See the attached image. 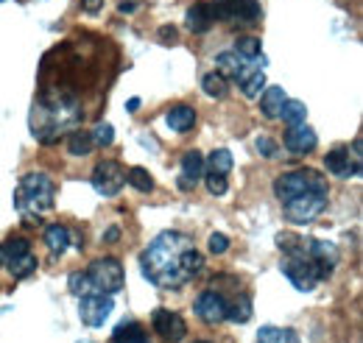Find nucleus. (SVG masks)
I'll return each instance as SVG.
<instances>
[{"label": "nucleus", "mask_w": 363, "mask_h": 343, "mask_svg": "<svg viewBox=\"0 0 363 343\" xmlns=\"http://www.w3.org/2000/svg\"><path fill=\"white\" fill-rule=\"evenodd\" d=\"M238 86H240V92H243L246 98H260V92L266 89V73L257 70V73H252L249 79H243Z\"/></svg>", "instance_id": "28"}, {"label": "nucleus", "mask_w": 363, "mask_h": 343, "mask_svg": "<svg viewBox=\"0 0 363 343\" xmlns=\"http://www.w3.org/2000/svg\"><path fill=\"white\" fill-rule=\"evenodd\" d=\"M204 157L199 154V151H187L184 157H182V176H179V190H193L196 184H199V179L204 176Z\"/></svg>", "instance_id": "15"}, {"label": "nucleus", "mask_w": 363, "mask_h": 343, "mask_svg": "<svg viewBox=\"0 0 363 343\" xmlns=\"http://www.w3.org/2000/svg\"><path fill=\"white\" fill-rule=\"evenodd\" d=\"M279 268H282V274L291 279V285H294L296 291H302V293H311L318 282H324L321 268H318L308 254H302V257H282Z\"/></svg>", "instance_id": "5"}, {"label": "nucleus", "mask_w": 363, "mask_h": 343, "mask_svg": "<svg viewBox=\"0 0 363 343\" xmlns=\"http://www.w3.org/2000/svg\"><path fill=\"white\" fill-rule=\"evenodd\" d=\"M3 257H6L3 265H9V271H11L14 279H28V276L37 271V265H40L37 257H34V252H31V243H28L26 237L9 240V243L3 246Z\"/></svg>", "instance_id": "7"}, {"label": "nucleus", "mask_w": 363, "mask_h": 343, "mask_svg": "<svg viewBox=\"0 0 363 343\" xmlns=\"http://www.w3.org/2000/svg\"><path fill=\"white\" fill-rule=\"evenodd\" d=\"M196 343H207V341H196Z\"/></svg>", "instance_id": "41"}, {"label": "nucleus", "mask_w": 363, "mask_h": 343, "mask_svg": "<svg viewBox=\"0 0 363 343\" xmlns=\"http://www.w3.org/2000/svg\"><path fill=\"white\" fill-rule=\"evenodd\" d=\"M327 210V193H302L282 201V215L288 223H311Z\"/></svg>", "instance_id": "6"}, {"label": "nucleus", "mask_w": 363, "mask_h": 343, "mask_svg": "<svg viewBox=\"0 0 363 343\" xmlns=\"http://www.w3.org/2000/svg\"><path fill=\"white\" fill-rule=\"evenodd\" d=\"M82 6H84V11H87V14H95V11H101L104 0H82Z\"/></svg>", "instance_id": "36"}, {"label": "nucleus", "mask_w": 363, "mask_h": 343, "mask_svg": "<svg viewBox=\"0 0 363 343\" xmlns=\"http://www.w3.org/2000/svg\"><path fill=\"white\" fill-rule=\"evenodd\" d=\"M285 148L291 151V154H296V157H305V154H311V151H316L318 145V137L316 131L311 129V126H288L285 131Z\"/></svg>", "instance_id": "14"}, {"label": "nucleus", "mask_w": 363, "mask_h": 343, "mask_svg": "<svg viewBox=\"0 0 363 343\" xmlns=\"http://www.w3.org/2000/svg\"><path fill=\"white\" fill-rule=\"evenodd\" d=\"M45 246L53 252V254H65L67 246H70V232H67V226H62V223H50V226L45 229Z\"/></svg>", "instance_id": "18"}, {"label": "nucleus", "mask_w": 363, "mask_h": 343, "mask_svg": "<svg viewBox=\"0 0 363 343\" xmlns=\"http://www.w3.org/2000/svg\"><path fill=\"white\" fill-rule=\"evenodd\" d=\"M151 327H154L157 335H162L165 341H171V343H179L182 338L187 335V324H184V318H182L179 313H174V310H165V307L154 310V315H151Z\"/></svg>", "instance_id": "12"}, {"label": "nucleus", "mask_w": 363, "mask_h": 343, "mask_svg": "<svg viewBox=\"0 0 363 343\" xmlns=\"http://www.w3.org/2000/svg\"><path fill=\"white\" fill-rule=\"evenodd\" d=\"M0 3H3V0H0Z\"/></svg>", "instance_id": "43"}, {"label": "nucleus", "mask_w": 363, "mask_h": 343, "mask_svg": "<svg viewBox=\"0 0 363 343\" xmlns=\"http://www.w3.org/2000/svg\"><path fill=\"white\" fill-rule=\"evenodd\" d=\"M165 123L174 131H187V129H193V123H196V112H193V106H184V103H182V106H174V109H168Z\"/></svg>", "instance_id": "19"}, {"label": "nucleus", "mask_w": 363, "mask_h": 343, "mask_svg": "<svg viewBox=\"0 0 363 343\" xmlns=\"http://www.w3.org/2000/svg\"><path fill=\"white\" fill-rule=\"evenodd\" d=\"M184 23H187V28H190L193 34H204V31H210V26H213L216 20H213V11H210V6L199 3V6H193V9L187 11Z\"/></svg>", "instance_id": "17"}, {"label": "nucleus", "mask_w": 363, "mask_h": 343, "mask_svg": "<svg viewBox=\"0 0 363 343\" xmlns=\"http://www.w3.org/2000/svg\"><path fill=\"white\" fill-rule=\"evenodd\" d=\"M126 181L135 190H140V193H151L154 190V176L145 171V168H129L126 171Z\"/></svg>", "instance_id": "27"}, {"label": "nucleus", "mask_w": 363, "mask_h": 343, "mask_svg": "<svg viewBox=\"0 0 363 343\" xmlns=\"http://www.w3.org/2000/svg\"><path fill=\"white\" fill-rule=\"evenodd\" d=\"M201 86H204V92H207L210 98H227L229 79L227 76H221L218 70H213V73H207V76L201 79Z\"/></svg>", "instance_id": "24"}, {"label": "nucleus", "mask_w": 363, "mask_h": 343, "mask_svg": "<svg viewBox=\"0 0 363 343\" xmlns=\"http://www.w3.org/2000/svg\"><path fill=\"white\" fill-rule=\"evenodd\" d=\"M104 240H109V243H112V240H118V229H109V232L104 235Z\"/></svg>", "instance_id": "37"}, {"label": "nucleus", "mask_w": 363, "mask_h": 343, "mask_svg": "<svg viewBox=\"0 0 363 343\" xmlns=\"http://www.w3.org/2000/svg\"><path fill=\"white\" fill-rule=\"evenodd\" d=\"M324 165L327 171L338 179H352V176H361V137L352 142V151L350 148H333L327 157H324Z\"/></svg>", "instance_id": "8"}, {"label": "nucleus", "mask_w": 363, "mask_h": 343, "mask_svg": "<svg viewBox=\"0 0 363 343\" xmlns=\"http://www.w3.org/2000/svg\"><path fill=\"white\" fill-rule=\"evenodd\" d=\"M137 6L135 3H121V11H123V14H126V11H135Z\"/></svg>", "instance_id": "39"}, {"label": "nucleus", "mask_w": 363, "mask_h": 343, "mask_svg": "<svg viewBox=\"0 0 363 343\" xmlns=\"http://www.w3.org/2000/svg\"><path fill=\"white\" fill-rule=\"evenodd\" d=\"M302 193H327V179L313 168H296L274 179V196L279 201H288Z\"/></svg>", "instance_id": "3"}, {"label": "nucleus", "mask_w": 363, "mask_h": 343, "mask_svg": "<svg viewBox=\"0 0 363 343\" xmlns=\"http://www.w3.org/2000/svg\"><path fill=\"white\" fill-rule=\"evenodd\" d=\"M207 249H210V254H227L229 237L227 235H221V232H213L210 240H207Z\"/></svg>", "instance_id": "33"}, {"label": "nucleus", "mask_w": 363, "mask_h": 343, "mask_svg": "<svg viewBox=\"0 0 363 343\" xmlns=\"http://www.w3.org/2000/svg\"><path fill=\"white\" fill-rule=\"evenodd\" d=\"M90 137H92V145H98V148H109V145L115 142V129H112L109 123H98V126L90 131Z\"/></svg>", "instance_id": "31"}, {"label": "nucleus", "mask_w": 363, "mask_h": 343, "mask_svg": "<svg viewBox=\"0 0 363 343\" xmlns=\"http://www.w3.org/2000/svg\"><path fill=\"white\" fill-rule=\"evenodd\" d=\"M252 318V299L238 293L235 299H227V321H235V324H246Z\"/></svg>", "instance_id": "20"}, {"label": "nucleus", "mask_w": 363, "mask_h": 343, "mask_svg": "<svg viewBox=\"0 0 363 343\" xmlns=\"http://www.w3.org/2000/svg\"><path fill=\"white\" fill-rule=\"evenodd\" d=\"M257 151H260V157H266V159H277L279 157V145L269 140V137H257Z\"/></svg>", "instance_id": "34"}, {"label": "nucleus", "mask_w": 363, "mask_h": 343, "mask_svg": "<svg viewBox=\"0 0 363 343\" xmlns=\"http://www.w3.org/2000/svg\"><path fill=\"white\" fill-rule=\"evenodd\" d=\"M204 184H207V190L213 193V196H224L227 193V176H221V173H207V179H204Z\"/></svg>", "instance_id": "32"}, {"label": "nucleus", "mask_w": 363, "mask_h": 343, "mask_svg": "<svg viewBox=\"0 0 363 343\" xmlns=\"http://www.w3.org/2000/svg\"><path fill=\"white\" fill-rule=\"evenodd\" d=\"M196 313H199V318H201L204 324H210V327L227 321V296L218 293V291H204V293H199V299H196Z\"/></svg>", "instance_id": "13"}, {"label": "nucleus", "mask_w": 363, "mask_h": 343, "mask_svg": "<svg viewBox=\"0 0 363 343\" xmlns=\"http://www.w3.org/2000/svg\"><path fill=\"white\" fill-rule=\"evenodd\" d=\"M112 343H148V335L137 321H129L112 332Z\"/></svg>", "instance_id": "21"}, {"label": "nucleus", "mask_w": 363, "mask_h": 343, "mask_svg": "<svg viewBox=\"0 0 363 343\" xmlns=\"http://www.w3.org/2000/svg\"><path fill=\"white\" fill-rule=\"evenodd\" d=\"M210 11L213 20H238V23H255L263 14L257 0H216Z\"/></svg>", "instance_id": "9"}, {"label": "nucleus", "mask_w": 363, "mask_h": 343, "mask_svg": "<svg viewBox=\"0 0 363 343\" xmlns=\"http://www.w3.org/2000/svg\"><path fill=\"white\" fill-rule=\"evenodd\" d=\"M67 285H70V291H73V296H90L95 293V288H92L90 276H87V271L84 274H70V279H67Z\"/></svg>", "instance_id": "30"}, {"label": "nucleus", "mask_w": 363, "mask_h": 343, "mask_svg": "<svg viewBox=\"0 0 363 343\" xmlns=\"http://www.w3.org/2000/svg\"><path fill=\"white\" fill-rule=\"evenodd\" d=\"M3 262H6V257H3V246H0V268H3Z\"/></svg>", "instance_id": "40"}, {"label": "nucleus", "mask_w": 363, "mask_h": 343, "mask_svg": "<svg viewBox=\"0 0 363 343\" xmlns=\"http://www.w3.org/2000/svg\"><path fill=\"white\" fill-rule=\"evenodd\" d=\"M112 310H115V301L106 293H90V296L79 299V318L87 327H104V321L112 315Z\"/></svg>", "instance_id": "11"}, {"label": "nucleus", "mask_w": 363, "mask_h": 343, "mask_svg": "<svg viewBox=\"0 0 363 343\" xmlns=\"http://www.w3.org/2000/svg\"><path fill=\"white\" fill-rule=\"evenodd\" d=\"M257 343H299V335L294 330H282V327H260Z\"/></svg>", "instance_id": "23"}, {"label": "nucleus", "mask_w": 363, "mask_h": 343, "mask_svg": "<svg viewBox=\"0 0 363 343\" xmlns=\"http://www.w3.org/2000/svg\"><path fill=\"white\" fill-rule=\"evenodd\" d=\"M232 50H235L238 56H243V59H255V56L263 53V43H260L257 37H240Z\"/></svg>", "instance_id": "29"}, {"label": "nucleus", "mask_w": 363, "mask_h": 343, "mask_svg": "<svg viewBox=\"0 0 363 343\" xmlns=\"http://www.w3.org/2000/svg\"><path fill=\"white\" fill-rule=\"evenodd\" d=\"M288 101V95H285V89L282 86H266L263 92H260V112L269 118V120H277L279 118V109H282V103Z\"/></svg>", "instance_id": "16"}, {"label": "nucleus", "mask_w": 363, "mask_h": 343, "mask_svg": "<svg viewBox=\"0 0 363 343\" xmlns=\"http://www.w3.org/2000/svg\"><path fill=\"white\" fill-rule=\"evenodd\" d=\"M160 40H162V43H177V28H174V26L160 28Z\"/></svg>", "instance_id": "35"}, {"label": "nucleus", "mask_w": 363, "mask_h": 343, "mask_svg": "<svg viewBox=\"0 0 363 343\" xmlns=\"http://www.w3.org/2000/svg\"><path fill=\"white\" fill-rule=\"evenodd\" d=\"M82 343H90V341H82Z\"/></svg>", "instance_id": "42"}, {"label": "nucleus", "mask_w": 363, "mask_h": 343, "mask_svg": "<svg viewBox=\"0 0 363 343\" xmlns=\"http://www.w3.org/2000/svg\"><path fill=\"white\" fill-rule=\"evenodd\" d=\"M123 184H126V171H123L118 162L104 159V162L95 165V171H92V187H95L101 196L112 198V196L121 193Z\"/></svg>", "instance_id": "10"}, {"label": "nucleus", "mask_w": 363, "mask_h": 343, "mask_svg": "<svg viewBox=\"0 0 363 343\" xmlns=\"http://www.w3.org/2000/svg\"><path fill=\"white\" fill-rule=\"evenodd\" d=\"M279 118L288 123V126H302L305 123V118H308V106L302 103V101H285L282 103V109H279Z\"/></svg>", "instance_id": "22"}, {"label": "nucleus", "mask_w": 363, "mask_h": 343, "mask_svg": "<svg viewBox=\"0 0 363 343\" xmlns=\"http://www.w3.org/2000/svg\"><path fill=\"white\" fill-rule=\"evenodd\" d=\"M87 276H90L95 293H106V296L121 293L123 285H126L123 265H121V259H115V257L95 259L90 268H87Z\"/></svg>", "instance_id": "4"}, {"label": "nucleus", "mask_w": 363, "mask_h": 343, "mask_svg": "<svg viewBox=\"0 0 363 343\" xmlns=\"http://www.w3.org/2000/svg\"><path fill=\"white\" fill-rule=\"evenodd\" d=\"M53 196H56V184L48 173H28L20 179V187L14 190V207L40 223V215L53 210Z\"/></svg>", "instance_id": "2"}, {"label": "nucleus", "mask_w": 363, "mask_h": 343, "mask_svg": "<svg viewBox=\"0 0 363 343\" xmlns=\"http://www.w3.org/2000/svg\"><path fill=\"white\" fill-rule=\"evenodd\" d=\"M92 148V137L87 134V131H73L70 134V140H67V151L73 154V157H87Z\"/></svg>", "instance_id": "26"}, {"label": "nucleus", "mask_w": 363, "mask_h": 343, "mask_svg": "<svg viewBox=\"0 0 363 343\" xmlns=\"http://www.w3.org/2000/svg\"><path fill=\"white\" fill-rule=\"evenodd\" d=\"M204 168L210 173H221V176H227L232 171V154H229L227 148H218V151H213L207 159H204Z\"/></svg>", "instance_id": "25"}, {"label": "nucleus", "mask_w": 363, "mask_h": 343, "mask_svg": "<svg viewBox=\"0 0 363 343\" xmlns=\"http://www.w3.org/2000/svg\"><path fill=\"white\" fill-rule=\"evenodd\" d=\"M140 268L151 285L162 291H177L201 274L204 257L184 232H162L140 254Z\"/></svg>", "instance_id": "1"}, {"label": "nucleus", "mask_w": 363, "mask_h": 343, "mask_svg": "<svg viewBox=\"0 0 363 343\" xmlns=\"http://www.w3.org/2000/svg\"><path fill=\"white\" fill-rule=\"evenodd\" d=\"M137 106H140V98H132V101H129V103H126V109H129V112H135Z\"/></svg>", "instance_id": "38"}]
</instances>
